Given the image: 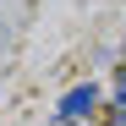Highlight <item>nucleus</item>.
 Here are the masks:
<instances>
[{"mask_svg": "<svg viewBox=\"0 0 126 126\" xmlns=\"http://www.w3.org/2000/svg\"><path fill=\"white\" fill-rule=\"evenodd\" d=\"M93 104H99V88H93V82H82V88H71L66 99H60V121H77V115H93Z\"/></svg>", "mask_w": 126, "mask_h": 126, "instance_id": "f257e3e1", "label": "nucleus"}, {"mask_svg": "<svg viewBox=\"0 0 126 126\" xmlns=\"http://www.w3.org/2000/svg\"><path fill=\"white\" fill-rule=\"evenodd\" d=\"M115 99H121V104H126V71H121V77H115Z\"/></svg>", "mask_w": 126, "mask_h": 126, "instance_id": "f03ea898", "label": "nucleus"}, {"mask_svg": "<svg viewBox=\"0 0 126 126\" xmlns=\"http://www.w3.org/2000/svg\"><path fill=\"white\" fill-rule=\"evenodd\" d=\"M110 126H126V104H115V115H110Z\"/></svg>", "mask_w": 126, "mask_h": 126, "instance_id": "7ed1b4c3", "label": "nucleus"}]
</instances>
